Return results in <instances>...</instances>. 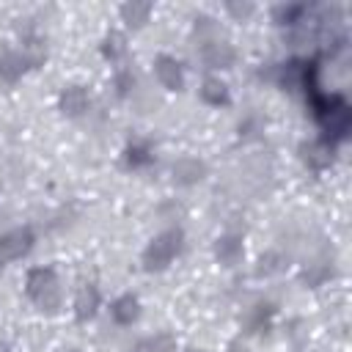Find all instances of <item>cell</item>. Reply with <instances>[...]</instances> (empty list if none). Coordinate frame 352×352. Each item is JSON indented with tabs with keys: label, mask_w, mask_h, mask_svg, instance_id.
Returning a JSON list of instances; mask_svg holds the SVG:
<instances>
[{
	"label": "cell",
	"mask_w": 352,
	"mask_h": 352,
	"mask_svg": "<svg viewBox=\"0 0 352 352\" xmlns=\"http://www.w3.org/2000/svg\"><path fill=\"white\" fill-rule=\"evenodd\" d=\"M99 50H102V55H104L110 63H118V60L126 55V36H124L121 30H110V33L102 38Z\"/></svg>",
	"instance_id": "44dd1931"
},
{
	"label": "cell",
	"mask_w": 352,
	"mask_h": 352,
	"mask_svg": "<svg viewBox=\"0 0 352 352\" xmlns=\"http://www.w3.org/2000/svg\"><path fill=\"white\" fill-rule=\"evenodd\" d=\"M66 352H80V349H66Z\"/></svg>",
	"instance_id": "4dcf8cb0"
},
{
	"label": "cell",
	"mask_w": 352,
	"mask_h": 352,
	"mask_svg": "<svg viewBox=\"0 0 352 352\" xmlns=\"http://www.w3.org/2000/svg\"><path fill=\"white\" fill-rule=\"evenodd\" d=\"M25 294L33 300V305L41 311V314H58L60 311V280H58V272L52 267H33L28 270V278H25Z\"/></svg>",
	"instance_id": "7a4b0ae2"
},
{
	"label": "cell",
	"mask_w": 352,
	"mask_h": 352,
	"mask_svg": "<svg viewBox=\"0 0 352 352\" xmlns=\"http://www.w3.org/2000/svg\"><path fill=\"white\" fill-rule=\"evenodd\" d=\"M113 88H116V96L118 99H126L135 91V74H132V69H118L113 74Z\"/></svg>",
	"instance_id": "603a6c76"
},
{
	"label": "cell",
	"mask_w": 352,
	"mask_h": 352,
	"mask_svg": "<svg viewBox=\"0 0 352 352\" xmlns=\"http://www.w3.org/2000/svg\"><path fill=\"white\" fill-rule=\"evenodd\" d=\"M192 36H195L201 44H206V41H212V38H220V36H217V22H214L209 14H198V16L192 19Z\"/></svg>",
	"instance_id": "7402d4cb"
},
{
	"label": "cell",
	"mask_w": 352,
	"mask_h": 352,
	"mask_svg": "<svg viewBox=\"0 0 352 352\" xmlns=\"http://www.w3.org/2000/svg\"><path fill=\"white\" fill-rule=\"evenodd\" d=\"M209 173V165L201 157H179L170 165V182L176 187H192L198 182H204Z\"/></svg>",
	"instance_id": "52a82bcc"
},
{
	"label": "cell",
	"mask_w": 352,
	"mask_h": 352,
	"mask_svg": "<svg viewBox=\"0 0 352 352\" xmlns=\"http://www.w3.org/2000/svg\"><path fill=\"white\" fill-rule=\"evenodd\" d=\"M286 267H289V256H286V253H280V250H267V253L258 256L253 272H256V278H272V275H280Z\"/></svg>",
	"instance_id": "ffe728a7"
},
{
	"label": "cell",
	"mask_w": 352,
	"mask_h": 352,
	"mask_svg": "<svg viewBox=\"0 0 352 352\" xmlns=\"http://www.w3.org/2000/svg\"><path fill=\"white\" fill-rule=\"evenodd\" d=\"M182 352H201V349H195V346H184Z\"/></svg>",
	"instance_id": "f546056e"
},
{
	"label": "cell",
	"mask_w": 352,
	"mask_h": 352,
	"mask_svg": "<svg viewBox=\"0 0 352 352\" xmlns=\"http://www.w3.org/2000/svg\"><path fill=\"white\" fill-rule=\"evenodd\" d=\"M154 162V146L148 140H132L126 143L124 148V165L132 168V170H140V168H148Z\"/></svg>",
	"instance_id": "ac0fdd59"
},
{
	"label": "cell",
	"mask_w": 352,
	"mask_h": 352,
	"mask_svg": "<svg viewBox=\"0 0 352 352\" xmlns=\"http://www.w3.org/2000/svg\"><path fill=\"white\" fill-rule=\"evenodd\" d=\"M154 74H157V80H160V85L165 91H182L184 88V69L168 52H160L154 58Z\"/></svg>",
	"instance_id": "9c48e42d"
},
{
	"label": "cell",
	"mask_w": 352,
	"mask_h": 352,
	"mask_svg": "<svg viewBox=\"0 0 352 352\" xmlns=\"http://www.w3.org/2000/svg\"><path fill=\"white\" fill-rule=\"evenodd\" d=\"M239 138L242 140H250V138H258V132H264V118L258 113H248L242 121H239Z\"/></svg>",
	"instance_id": "cb8c5ba5"
},
{
	"label": "cell",
	"mask_w": 352,
	"mask_h": 352,
	"mask_svg": "<svg viewBox=\"0 0 352 352\" xmlns=\"http://www.w3.org/2000/svg\"><path fill=\"white\" fill-rule=\"evenodd\" d=\"M151 344H154V352H173L176 338H173L168 330H162V333H157V336L151 338Z\"/></svg>",
	"instance_id": "484cf974"
},
{
	"label": "cell",
	"mask_w": 352,
	"mask_h": 352,
	"mask_svg": "<svg viewBox=\"0 0 352 352\" xmlns=\"http://www.w3.org/2000/svg\"><path fill=\"white\" fill-rule=\"evenodd\" d=\"M308 104H311V113L319 124V129L324 132L322 140H327L330 146L341 143L349 138V129H352V110H349V102L338 94H322L319 88H311L308 91Z\"/></svg>",
	"instance_id": "6da1fadb"
},
{
	"label": "cell",
	"mask_w": 352,
	"mask_h": 352,
	"mask_svg": "<svg viewBox=\"0 0 352 352\" xmlns=\"http://www.w3.org/2000/svg\"><path fill=\"white\" fill-rule=\"evenodd\" d=\"M33 242H36V234H33L30 226L6 231V234L0 236V267L16 261V258H22V256H28L30 248H33Z\"/></svg>",
	"instance_id": "5b68a950"
},
{
	"label": "cell",
	"mask_w": 352,
	"mask_h": 352,
	"mask_svg": "<svg viewBox=\"0 0 352 352\" xmlns=\"http://www.w3.org/2000/svg\"><path fill=\"white\" fill-rule=\"evenodd\" d=\"M198 96H201V102H206V104H212V107H226V104H231L228 85H226L223 80H217V77H204V82H201V88H198Z\"/></svg>",
	"instance_id": "e0dca14e"
},
{
	"label": "cell",
	"mask_w": 352,
	"mask_h": 352,
	"mask_svg": "<svg viewBox=\"0 0 352 352\" xmlns=\"http://www.w3.org/2000/svg\"><path fill=\"white\" fill-rule=\"evenodd\" d=\"M110 316H113V322L116 324H135L138 322V316H140V300L135 297V294H121V297H116L113 300V305H110Z\"/></svg>",
	"instance_id": "9a60e30c"
},
{
	"label": "cell",
	"mask_w": 352,
	"mask_h": 352,
	"mask_svg": "<svg viewBox=\"0 0 352 352\" xmlns=\"http://www.w3.org/2000/svg\"><path fill=\"white\" fill-rule=\"evenodd\" d=\"M91 107V94L85 85L80 82H72V85H63V91L58 94V110L66 116V118H80L85 116Z\"/></svg>",
	"instance_id": "ba28073f"
},
{
	"label": "cell",
	"mask_w": 352,
	"mask_h": 352,
	"mask_svg": "<svg viewBox=\"0 0 352 352\" xmlns=\"http://www.w3.org/2000/svg\"><path fill=\"white\" fill-rule=\"evenodd\" d=\"M311 11V3H286V6H275L272 8V22L280 25V28H294L300 25Z\"/></svg>",
	"instance_id": "d6986e66"
},
{
	"label": "cell",
	"mask_w": 352,
	"mask_h": 352,
	"mask_svg": "<svg viewBox=\"0 0 352 352\" xmlns=\"http://www.w3.org/2000/svg\"><path fill=\"white\" fill-rule=\"evenodd\" d=\"M99 302H102V294H99L96 283H82L74 294V319L77 322L94 319L96 311H99Z\"/></svg>",
	"instance_id": "30bf717a"
},
{
	"label": "cell",
	"mask_w": 352,
	"mask_h": 352,
	"mask_svg": "<svg viewBox=\"0 0 352 352\" xmlns=\"http://www.w3.org/2000/svg\"><path fill=\"white\" fill-rule=\"evenodd\" d=\"M0 352H11V346H8L6 341H0Z\"/></svg>",
	"instance_id": "f1b7e54d"
},
{
	"label": "cell",
	"mask_w": 352,
	"mask_h": 352,
	"mask_svg": "<svg viewBox=\"0 0 352 352\" xmlns=\"http://www.w3.org/2000/svg\"><path fill=\"white\" fill-rule=\"evenodd\" d=\"M198 58L206 69H231L236 60V50L226 38H212L198 47Z\"/></svg>",
	"instance_id": "8992f818"
},
{
	"label": "cell",
	"mask_w": 352,
	"mask_h": 352,
	"mask_svg": "<svg viewBox=\"0 0 352 352\" xmlns=\"http://www.w3.org/2000/svg\"><path fill=\"white\" fill-rule=\"evenodd\" d=\"M129 352H154V344H151V338H140Z\"/></svg>",
	"instance_id": "4316f807"
},
{
	"label": "cell",
	"mask_w": 352,
	"mask_h": 352,
	"mask_svg": "<svg viewBox=\"0 0 352 352\" xmlns=\"http://www.w3.org/2000/svg\"><path fill=\"white\" fill-rule=\"evenodd\" d=\"M151 11H154V6L146 3V0H126V3H121V8H118L121 19H124L126 28H132V30H140V28L148 22Z\"/></svg>",
	"instance_id": "2e32d148"
},
{
	"label": "cell",
	"mask_w": 352,
	"mask_h": 352,
	"mask_svg": "<svg viewBox=\"0 0 352 352\" xmlns=\"http://www.w3.org/2000/svg\"><path fill=\"white\" fill-rule=\"evenodd\" d=\"M272 316H275V302H256L248 308V314L242 316V324L248 333H267L270 324H272Z\"/></svg>",
	"instance_id": "5bb4252c"
},
{
	"label": "cell",
	"mask_w": 352,
	"mask_h": 352,
	"mask_svg": "<svg viewBox=\"0 0 352 352\" xmlns=\"http://www.w3.org/2000/svg\"><path fill=\"white\" fill-rule=\"evenodd\" d=\"M333 275H336L333 261H330V258H316V261H311V264H305V267L300 270V283H302L305 289H319V286H324Z\"/></svg>",
	"instance_id": "4fadbf2b"
},
{
	"label": "cell",
	"mask_w": 352,
	"mask_h": 352,
	"mask_svg": "<svg viewBox=\"0 0 352 352\" xmlns=\"http://www.w3.org/2000/svg\"><path fill=\"white\" fill-rule=\"evenodd\" d=\"M245 256V245H242V236L239 234H223L214 239V258L223 264V267H236Z\"/></svg>",
	"instance_id": "7c38bea8"
},
{
	"label": "cell",
	"mask_w": 352,
	"mask_h": 352,
	"mask_svg": "<svg viewBox=\"0 0 352 352\" xmlns=\"http://www.w3.org/2000/svg\"><path fill=\"white\" fill-rule=\"evenodd\" d=\"M297 157H300V162H302L311 173H322V170H327V168L333 165V160H336V146H330V143L322 140V138L302 140V143L297 146Z\"/></svg>",
	"instance_id": "277c9868"
},
{
	"label": "cell",
	"mask_w": 352,
	"mask_h": 352,
	"mask_svg": "<svg viewBox=\"0 0 352 352\" xmlns=\"http://www.w3.org/2000/svg\"><path fill=\"white\" fill-rule=\"evenodd\" d=\"M28 69L30 66H28L22 50H3L0 52V82L3 85H16Z\"/></svg>",
	"instance_id": "8fae6325"
},
{
	"label": "cell",
	"mask_w": 352,
	"mask_h": 352,
	"mask_svg": "<svg viewBox=\"0 0 352 352\" xmlns=\"http://www.w3.org/2000/svg\"><path fill=\"white\" fill-rule=\"evenodd\" d=\"M226 11H228L234 19L245 22V19L256 11V6H253V3H239V0H226Z\"/></svg>",
	"instance_id": "d4e9b609"
},
{
	"label": "cell",
	"mask_w": 352,
	"mask_h": 352,
	"mask_svg": "<svg viewBox=\"0 0 352 352\" xmlns=\"http://www.w3.org/2000/svg\"><path fill=\"white\" fill-rule=\"evenodd\" d=\"M223 352H248V349H245V344H242L239 338H234V341H228V346H226Z\"/></svg>",
	"instance_id": "83f0119b"
},
{
	"label": "cell",
	"mask_w": 352,
	"mask_h": 352,
	"mask_svg": "<svg viewBox=\"0 0 352 352\" xmlns=\"http://www.w3.org/2000/svg\"><path fill=\"white\" fill-rule=\"evenodd\" d=\"M182 248H184V231H182L179 226L165 228L162 234H157V236L146 245V250H143V256H140V264H143L146 272H162V270H168L170 261L182 253Z\"/></svg>",
	"instance_id": "3957f363"
}]
</instances>
